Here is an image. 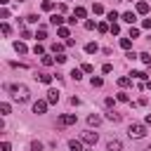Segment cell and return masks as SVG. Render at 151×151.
<instances>
[{
    "mask_svg": "<svg viewBox=\"0 0 151 151\" xmlns=\"http://www.w3.org/2000/svg\"><path fill=\"white\" fill-rule=\"evenodd\" d=\"M9 92H12V97L17 99V101H28V97H31V92H28V87L26 85H9Z\"/></svg>",
    "mask_w": 151,
    "mask_h": 151,
    "instance_id": "6da1fadb",
    "label": "cell"
},
{
    "mask_svg": "<svg viewBox=\"0 0 151 151\" xmlns=\"http://www.w3.org/2000/svg\"><path fill=\"white\" fill-rule=\"evenodd\" d=\"M127 134H130L132 139H142V137L146 134V123H130Z\"/></svg>",
    "mask_w": 151,
    "mask_h": 151,
    "instance_id": "7a4b0ae2",
    "label": "cell"
},
{
    "mask_svg": "<svg viewBox=\"0 0 151 151\" xmlns=\"http://www.w3.org/2000/svg\"><path fill=\"white\" fill-rule=\"evenodd\" d=\"M83 144H87V146H94L97 144V139H99V134L97 132H92V130H87V132H83Z\"/></svg>",
    "mask_w": 151,
    "mask_h": 151,
    "instance_id": "3957f363",
    "label": "cell"
},
{
    "mask_svg": "<svg viewBox=\"0 0 151 151\" xmlns=\"http://www.w3.org/2000/svg\"><path fill=\"white\" fill-rule=\"evenodd\" d=\"M47 106H50V101H47V99H38V101H33V113L42 116V113L47 111Z\"/></svg>",
    "mask_w": 151,
    "mask_h": 151,
    "instance_id": "277c9868",
    "label": "cell"
},
{
    "mask_svg": "<svg viewBox=\"0 0 151 151\" xmlns=\"http://www.w3.org/2000/svg\"><path fill=\"white\" fill-rule=\"evenodd\" d=\"M76 113H64V116H59V127H66V125H76Z\"/></svg>",
    "mask_w": 151,
    "mask_h": 151,
    "instance_id": "5b68a950",
    "label": "cell"
},
{
    "mask_svg": "<svg viewBox=\"0 0 151 151\" xmlns=\"http://www.w3.org/2000/svg\"><path fill=\"white\" fill-rule=\"evenodd\" d=\"M35 78H38L42 85H50V83H52V76H50L47 71H38V73H35Z\"/></svg>",
    "mask_w": 151,
    "mask_h": 151,
    "instance_id": "8992f818",
    "label": "cell"
},
{
    "mask_svg": "<svg viewBox=\"0 0 151 151\" xmlns=\"http://www.w3.org/2000/svg\"><path fill=\"white\" fill-rule=\"evenodd\" d=\"M120 149H123L120 139H109L106 142V151H120Z\"/></svg>",
    "mask_w": 151,
    "mask_h": 151,
    "instance_id": "52a82bcc",
    "label": "cell"
},
{
    "mask_svg": "<svg viewBox=\"0 0 151 151\" xmlns=\"http://www.w3.org/2000/svg\"><path fill=\"white\" fill-rule=\"evenodd\" d=\"M137 14H149V2L137 0Z\"/></svg>",
    "mask_w": 151,
    "mask_h": 151,
    "instance_id": "ba28073f",
    "label": "cell"
},
{
    "mask_svg": "<svg viewBox=\"0 0 151 151\" xmlns=\"http://www.w3.org/2000/svg\"><path fill=\"white\" fill-rule=\"evenodd\" d=\"M120 19H123V21H127V24L132 26V24L137 21V14H134V12H125V14H120Z\"/></svg>",
    "mask_w": 151,
    "mask_h": 151,
    "instance_id": "9c48e42d",
    "label": "cell"
},
{
    "mask_svg": "<svg viewBox=\"0 0 151 151\" xmlns=\"http://www.w3.org/2000/svg\"><path fill=\"white\" fill-rule=\"evenodd\" d=\"M64 21H66V19H64V17H61V14H59V12H57V14H52V17H50V24H52V26H61V24H64Z\"/></svg>",
    "mask_w": 151,
    "mask_h": 151,
    "instance_id": "30bf717a",
    "label": "cell"
},
{
    "mask_svg": "<svg viewBox=\"0 0 151 151\" xmlns=\"http://www.w3.org/2000/svg\"><path fill=\"white\" fill-rule=\"evenodd\" d=\"M99 123H101V116H99V113H90V116H87V125H94V127H97Z\"/></svg>",
    "mask_w": 151,
    "mask_h": 151,
    "instance_id": "8fae6325",
    "label": "cell"
},
{
    "mask_svg": "<svg viewBox=\"0 0 151 151\" xmlns=\"http://www.w3.org/2000/svg\"><path fill=\"white\" fill-rule=\"evenodd\" d=\"M68 149L71 151H83V139H71L68 142Z\"/></svg>",
    "mask_w": 151,
    "mask_h": 151,
    "instance_id": "7c38bea8",
    "label": "cell"
},
{
    "mask_svg": "<svg viewBox=\"0 0 151 151\" xmlns=\"http://www.w3.org/2000/svg\"><path fill=\"white\" fill-rule=\"evenodd\" d=\"M47 101H50V104H57V101H59V92H57V90H47Z\"/></svg>",
    "mask_w": 151,
    "mask_h": 151,
    "instance_id": "4fadbf2b",
    "label": "cell"
},
{
    "mask_svg": "<svg viewBox=\"0 0 151 151\" xmlns=\"http://www.w3.org/2000/svg\"><path fill=\"white\" fill-rule=\"evenodd\" d=\"M85 14H87L85 7H73V17H76V19H85Z\"/></svg>",
    "mask_w": 151,
    "mask_h": 151,
    "instance_id": "5bb4252c",
    "label": "cell"
},
{
    "mask_svg": "<svg viewBox=\"0 0 151 151\" xmlns=\"http://www.w3.org/2000/svg\"><path fill=\"white\" fill-rule=\"evenodd\" d=\"M57 35H59V38H68V35H71V31H68L66 26H59V28H57Z\"/></svg>",
    "mask_w": 151,
    "mask_h": 151,
    "instance_id": "9a60e30c",
    "label": "cell"
},
{
    "mask_svg": "<svg viewBox=\"0 0 151 151\" xmlns=\"http://www.w3.org/2000/svg\"><path fill=\"white\" fill-rule=\"evenodd\" d=\"M35 38H38V42H40V40H45V38H47V31H45V26H40V28H38V31H35Z\"/></svg>",
    "mask_w": 151,
    "mask_h": 151,
    "instance_id": "2e32d148",
    "label": "cell"
},
{
    "mask_svg": "<svg viewBox=\"0 0 151 151\" xmlns=\"http://www.w3.org/2000/svg\"><path fill=\"white\" fill-rule=\"evenodd\" d=\"M14 50H17V52H19V54H26V52H28V47H26V45H24V42H19V40H17V42H14Z\"/></svg>",
    "mask_w": 151,
    "mask_h": 151,
    "instance_id": "e0dca14e",
    "label": "cell"
},
{
    "mask_svg": "<svg viewBox=\"0 0 151 151\" xmlns=\"http://www.w3.org/2000/svg\"><path fill=\"white\" fill-rule=\"evenodd\" d=\"M97 50H99V45H97V42H87V45H85V52H87V54H94Z\"/></svg>",
    "mask_w": 151,
    "mask_h": 151,
    "instance_id": "ac0fdd59",
    "label": "cell"
},
{
    "mask_svg": "<svg viewBox=\"0 0 151 151\" xmlns=\"http://www.w3.org/2000/svg\"><path fill=\"white\" fill-rule=\"evenodd\" d=\"M130 83H132V78H130V76H120V78H118V85H120V87H127Z\"/></svg>",
    "mask_w": 151,
    "mask_h": 151,
    "instance_id": "d6986e66",
    "label": "cell"
},
{
    "mask_svg": "<svg viewBox=\"0 0 151 151\" xmlns=\"http://www.w3.org/2000/svg\"><path fill=\"white\" fill-rule=\"evenodd\" d=\"M106 118H109L111 123H120V113H116V111H109V113H106Z\"/></svg>",
    "mask_w": 151,
    "mask_h": 151,
    "instance_id": "ffe728a7",
    "label": "cell"
},
{
    "mask_svg": "<svg viewBox=\"0 0 151 151\" xmlns=\"http://www.w3.org/2000/svg\"><path fill=\"white\" fill-rule=\"evenodd\" d=\"M106 19H109V21H111V24H116V19H120V14H118V12H116V9H111V12H109V14H106Z\"/></svg>",
    "mask_w": 151,
    "mask_h": 151,
    "instance_id": "44dd1931",
    "label": "cell"
},
{
    "mask_svg": "<svg viewBox=\"0 0 151 151\" xmlns=\"http://www.w3.org/2000/svg\"><path fill=\"white\" fill-rule=\"evenodd\" d=\"M120 47L123 50H130L132 47V38H120Z\"/></svg>",
    "mask_w": 151,
    "mask_h": 151,
    "instance_id": "7402d4cb",
    "label": "cell"
},
{
    "mask_svg": "<svg viewBox=\"0 0 151 151\" xmlns=\"http://www.w3.org/2000/svg\"><path fill=\"white\" fill-rule=\"evenodd\" d=\"M90 85H92V87H101V85H104V80H101L99 76H92V80H90Z\"/></svg>",
    "mask_w": 151,
    "mask_h": 151,
    "instance_id": "603a6c76",
    "label": "cell"
},
{
    "mask_svg": "<svg viewBox=\"0 0 151 151\" xmlns=\"http://www.w3.org/2000/svg\"><path fill=\"white\" fill-rule=\"evenodd\" d=\"M40 7H42L45 12H52V9H54V2H50V0H42V5H40Z\"/></svg>",
    "mask_w": 151,
    "mask_h": 151,
    "instance_id": "cb8c5ba5",
    "label": "cell"
},
{
    "mask_svg": "<svg viewBox=\"0 0 151 151\" xmlns=\"http://www.w3.org/2000/svg\"><path fill=\"white\" fill-rule=\"evenodd\" d=\"M54 61H57L54 57H50V54H42V64H45V66H52Z\"/></svg>",
    "mask_w": 151,
    "mask_h": 151,
    "instance_id": "d4e9b609",
    "label": "cell"
},
{
    "mask_svg": "<svg viewBox=\"0 0 151 151\" xmlns=\"http://www.w3.org/2000/svg\"><path fill=\"white\" fill-rule=\"evenodd\" d=\"M71 78H73V80H80V78H83V68H73V71H71Z\"/></svg>",
    "mask_w": 151,
    "mask_h": 151,
    "instance_id": "484cf974",
    "label": "cell"
},
{
    "mask_svg": "<svg viewBox=\"0 0 151 151\" xmlns=\"http://www.w3.org/2000/svg\"><path fill=\"white\" fill-rule=\"evenodd\" d=\"M130 76H132V78H139V80H146V78H149V76H146L144 71H132Z\"/></svg>",
    "mask_w": 151,
    "mask_h": 151,
    "instance_id": "4316f807",
    "label": "cell"
},
{
    "mask_svg": "<svg viewBox=\"0 0 151 151\" xmlns=\"http://www.w3.org/2000/svg\"><path fill=\"white\" fill-rule=\"evenodd\" d=\"M9 111H12V106H9L7 101H2V104H0V113H2V116H7Z\"/></svg>",
    "mask_w": 151,
    "mask_h": 151,
    "instance_id": "83f0119b",
    "label": "cell"
},
{
    "mask_svg": "<svg viewBox=\"0 0 151 151\" xmlns=\"http://www.w3.org/2000/svg\"><path fill=\"white\" fill-rule=\"evenodd\" d=\"M97 31H99V33H106V31H111V26L101 21V24H97Z\"/></svg>",
    "mask_w": 151,
    "mask_h": 151,
    "instance_id": "f1b7e54d",
    "label": "cell"
},
{
    "mask_svg": "<svg viewBox=\"0 0 151 151\" xmlns=\"http://www.w3.org/2000/svg\"><path fill=\"white\" fill-rule=\"evenodd\" d=\"M127 38H139V28H134V26H130V33H127Z\"/></svg>",
    "mask_w": 151,
    "mask_h": 151,
    "instance_id": "f546056e",
    "label": "cell"
},
{
    "mask_svg": "<svg viewBox=\"0 0 151 151\" xmlns=\"http://www.w3.org/2000/svg\"><path fill=\"white\" fill-rule=\"evenodd\" d=\"M52 52H54V54H61V52H64V45H61V42H54V45H52Z\"/></svg>",
    "mask_w": 151,
    "mask_h": 151,
    "instance_id": "4dcf8cb0",
    "label": "cell"
},
{
    "mask_svg": "<svg viewBox=\"0 0 151 151\" xmlns=\"http://www.w3.org/2000/svg\"><path fill=\"white\" fill-rule=\"evenodd\" d=\"M139 59H142V61H144L146 66L151 64V54H149V52H142V54H139Z\"/></svg>",
    "mask_w": 151,
    "mask_h": 151,
    "instance_id": "1f68e13d",
    "label": "cell"
},
{
    "mask_svg": "<svg viewBox=\"0 0 151 151\" xmlns=\"http://www.w3.org/2000/svg\"><path fill=\"white\" fill-rule=\"evenodd\" d=\"M92 12H94V14H101V12H104V5H101V2H94Z\"/></svg>",
    "mask_w": 151,
    "mask_h": 151,
    "instance_id": "d6a6232c",
    "label": "cell"
},
{
    "mask_svg": "<svg viewBox=\"0 0 151 151\" xmlns=\"http://www.w3.org/2000/svg\"><path fill=\"white\" fill-rule=\"evenodd\" d=\"M80 68H83V73H92V71H94V66H92V64H83Z\"/></svg>",
    "mask_w": 151,
    "mask_h": 151,
    "instance_id": "836d02e7",
    "label": "cell"
},
{
    "mask_svg": "<svg viewBox=\"0 0 151 151\" xmlns=\"http://www.w3.org/2000/svg\"><path fill=\"white\" fill-rule=\"evenodd\" d=\"M31 151H42V144L40 142H31Z\"/></svg>",
    "mask_w": 151,
    "mask_h": 151,
    "instance_id": "e575fe53",
    "label": "cell"
},
{
    "mask_svg": "<svg viewBox=\"0 0 151 151\" xmlns=\"http://www.w3.org/2000/svg\"><path fill=\"white\" fill-rule=\"evenodd\" d=\"M26 21H28V24H38V14H28Z\"/></svg>",
    "mask_w": 151,
    "mask_h": 151,
    "instance_id": "d590c367",
    "label": "cell"
},
{
    "mask_svg": "<svg viewBox=\"0 0 151 151\" xmlns=\"http://www.w3.org/2000/svg\"><path fill=\"white\" fill-rule=\"evenodd\" d=\"M33 52H35V54H40V57H42V54H45V50H42V45H40V42H38V45H35V47H33Z\"/></svg>",
    "mask_w": 151,
    "mask_h": 151,
    "instance_id": "8d00e7d4",
    "label": "cell"
},
{
    "mask_svg": "<svg viewBox=\"0 0 151 151\" xmlns=\"http://www.w3.org/2000/svg\"><path fill=\"white\" fill-rule=\"evenodd\" d=\"M116 99H118V101H127V99H130V97H127V94H125V92H118V94H116Z\"/></svg>",
    "mask_w": 151,
    "mask_h": 151,
    "instance_id": "74e56055",
    "label": "cell"
},
{
    "mask_svg": "<svg viewBox=\"0 0 151 151\" xmlns=\"http://www.w3.org/2000/svg\"><path fill=\"white\" fill-rule=\"evenodd\" d=\"M94 26H97V24H94V21H92V19H87V21H85V28H87V31H92V28H94Z\"/></svg>",
    "mask_w": 151,
    "mask_h": 151,
    "instance_id": "f35d334b",
    "label": "cell"
},
{
    "mask_svg": "<svg viewBox=\"0 0 151 151\" xmlns=\"http://www.w3.org/2000/svg\"><path fill=\"white\" fill-rule=\"evenodd\" d=\"M111 33L118 35V33H120V26H118V24H111Z\"/></svg>",
    "mask_w": 151,
    "mask_h": 151,
    "instance_id": "ab89813d",
    "label": "cell"
},
{
    "mask_svg": "<svg viewBox=\"0 0 151 151\" xmlns=\"http://www.w3.org/2000/svg\"><path fill=\"white\" fill-rule=\"evenodd\" d=\"M66 59H68V57H66V54H64V52H61V54H57V64H64V61H66Z\"/></svg>",
    "mask_w": 151,
    "mask_h": 151,
    "instance_id": "60d3db41",
    "label": "cell"
},
{
    "mask_svg": "<svg viewBox=\"0 0 151 151\" xmlns=\"http://www.w3.org/2000/svg\"><path fill=\"white\" fill-rule=\"evenodd\" d=\"M104 104H106V106H109V109H111V106H113V104H116V99H113V97H106V99H104Z\"/></svg>",
    "mask_w": 151,
    "mask_h": 151,
    "instance_id": "b9f144b4",
    "label": "cell"
},
{
    "mask_svg": "<svg viewBox=\"0 0 151 151\" xmlns=\"http://www.w3.org/2000/svg\"><path fill=\"white\" fill-rule=\"evenodd\" d=\"M0 28H2V33H5V35H9V31H12V28H9V24H2Z\"/></svg>",
    "mask_w": 151,
    "mask_h": 151,
    "instance_id": "7bdbcfd3",
    "label": "cell"
},
{
    "mask_svg": "<svg viewBox=\"0 0 151 151\" xmlns=\"http://www.w3.org/2000/svg\"><path fill=\"white\" fill-rule=\"evenodd\" d=\"M125 57H127V59H130V61H132V59H137V57H139V54H134V52H132V50H127V54H125Z\"/></svg>",
    "mask_w": 151,
    "mask_h": 151,
    "instance_id": "ee69618b",
    "label": "cell"
},
{
    "mask_svg": "<svg viewBox=\"0 0 151 151\" xmlns=\"http://www.w3.org/2000/svg\"><path fill=\"white\" fill-rule=\"evenodd\" d=\"M101 71H104V73H111V71H113V66H111V64H104V66H101Z\"/></svg>",
    "mask_w": 151,
    "mask_h": 151,
    "instance_id": "f6af8a7d",
    "label": "cell"
},
{
    "mask_svg": "<svg viewBox=\"0 0 151 151\" xmlns=\"http://www.w3.org/2000/svg\"><path fill=\"white\" fill-rule=\"evenodd\" d=\"M9 149H12L9 142H2V144H0V151H9Z\"/></svg>",
    "mask_w": 151,
    "mask_h": 151,
    "instance_id": "bcb514c9",
    "label": "cell"
},
{
    "mask_svg": "<svg viewBox=\"0 0 151 151\" xmlns=\"http://www.w3.org/2000/svg\"><path fill=\"white\" fill-rule=\"evenodd\" d=\"M142 26H144V28H151V19H144V21H142Z\"/></svg>",
    "mask_w": 151,
    "mask_h": 151,
    "instance_id": "7dc6e473",
    "label": "cell"
},
{
    "mask_svg": "<svg viewBox=\"0 0 151 151\" xmlns=\"http://www.w3.org/2000/svg\"><path fill=\"white\" fill-rule=\"evenodd\" d=\"M144 123H146V125H151V113H146V118H144Z\"/></svg>",
    "mask_w": 151,
    "mask_h": 151,
    "instance_id": "c3c4849f",
    "label": "cell"
},
{
    "mask_svg": "<svg viewBox=\"0 0 151 151\" xmlns=\"http://www.w3.org/2000/svg\"><path fill=\"white\" fill-rule=\"evenodd\" d=\"M7 2H9V0H0V5H7Z\"/></svg>",
    "mask_w": 151,
    "mask_h": 151,
    "instance_id": "681fc988",
    "label": "cell"
},
{
    "mask_svg": "<svg viewBox=\"0 0 151 151\" xmlns=\"http://www.w3.org/2000/svg\"><path fill=\"white\" fill-rule=\"evenodd\" d=\"M17 2H24V0H17Z\"/></svg>",
    "mask_w": 151,
    "mask_h": 151,
    "instance_id": "f907efd6",
    "label": "cell"
}]
</instances>
